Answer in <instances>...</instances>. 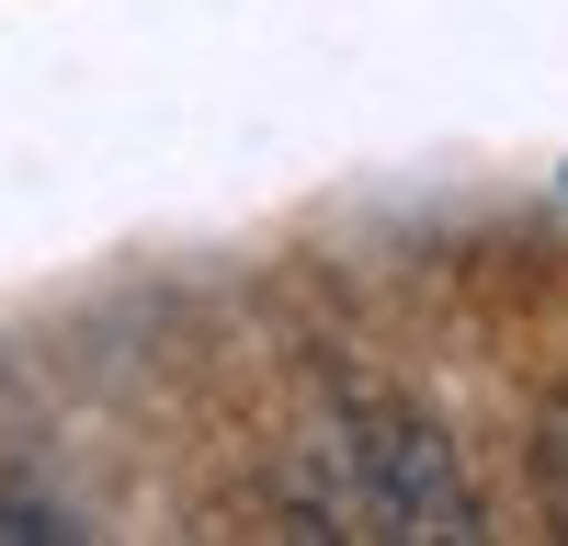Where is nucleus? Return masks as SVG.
Here are the masks:
<instances>
[{"label": "nucleus", "instance_id": "nucleus-1", "mask_svg": "<svg viewBox=\"0 0 568 546\" xmlns=\"http://www.w3.org/2000/svg\"><path fill=\"white\" fill-rule=\"evenodd\" d=\"M342 467L364 489L375 535H478V489H466V467H455V444H444L433 410L364 387L342 410Z\"/></svg>", "mask_w": 568, "mask_h": 546}, {"label": "nucleus", "instance_id": "nucleus-2", "mask_svg": "<svg viewBox=\"0 0 568 546\" xmlns=\"http://www.w3.org/2000/svg\"><path fill=\"white\" fill-rule=\"evenodd\" d=\"M546 501L568 513V410H557V433H546Z\"/></svg>", "mask_w": 568, "mask_h": 546}]
</instances>
